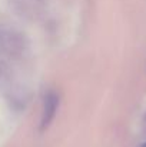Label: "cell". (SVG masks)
Masks as SVG:
<instances>
[{"instance_id": "cell-1", "label": "cell", "mask_w": 146, "mask_h": 147, "mask_svg": "<svg viewBox=\"0 0 146 147\" xmlns=\"http://www.w3.org/2000/svg\"><path fill=\"white\" fill-rule=\"evenodd\" d=\"M59 109V94L53 90H50L45 96V103H43V113H42V130H45L52 124V121L56 117Z\"/></svg>"}, {"instance_id": "cell-2", "label": "cell", "mask_w": 146, "mask_h": 147, "mask_svg": "<svg viewBox=\"0 0 146 147\" xmlns=\"http://www.w3.org/2000/svg\"><path fill=\"white\" fill-rule=\"evenodd\" d=\"M142 147H146V143H145V144H142Z\"/></svg>"}, {"instance_id": "cell-3", "label": "cell", "mask_w": 146, "mask_h": 147, "mask_svg": "<svg viewBox=\"0 0 146 147\" xmlns=\"http://www.w3.org/2000/svg\"><path fill=\"white\" fill-rule=\"evenodd\" d=\"M145 124H146V120H145Z\"/></svg>"}]
</instances>
